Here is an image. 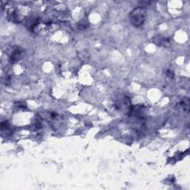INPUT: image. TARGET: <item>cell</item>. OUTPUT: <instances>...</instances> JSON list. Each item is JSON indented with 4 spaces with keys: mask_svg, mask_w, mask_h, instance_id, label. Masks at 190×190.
I'll list each match as a JSON object with an SVG mask.
<instances>
[{
    "mask_svg": "<svg viewBox=\"0 0 190 190\" xmlns=\"http://www.w3.org/2000/svg\"><path fill=\"white\" fill-rule=\"evenodd\" d=\"M154 43L160 45V46L166 47L170 45V41L168 38L162 37V36H157V37L154 38Z\"/></svg>",
    "mask_w": 190,
    "mask_h": 190,
    "instance_id": "2",
    "label": "cell"
},
{
    "mask_svg": "<svg viewBox=\"0 0 190 190\" xmlns=\"http://www.w3.org/2000/svg\"><path fill=\"white\" fill-rule=\"evenodd\" d=\"M166 76L168 77H170V78H174V72L172 71L168 70V71H166Z\"/></svg>",
    "mask_w": 190,
    "mask_h": 190,
    "instance_id": "5",
    "label": "cell"
},
{
    "mask_svg": "<svg viewBox=\"0 0 190 190\" xmlns=\"http://www.w3.org/2000/svg\"><path fill=\"white\" fill-rule=\"evenodd\" d=\"M180 105L182 107V109L184 110V111L188 112L189 111V98L187 97H184L183 99H182L180 102Z\"/></svg>",
    "mask_w": 190,
    "mask_h": 190,
    "instance_id": "4",
    "label": "cell"
},
{
    "mask_svg": "<svg viewBox=\"0 0 190 190\" xmlns=\"http://www.w3.org/2000/svg\"><path fill=\"white\" fill-rule=\"evenodd\" d=\"M21 53H22V51H21V49L19 47L16 48L14 49L11 57L10 60L11 63H14V62L18 61L19 59H20L21 57Z\"/></svg>",
    "mask_w": 190,
    "mask_h": 190,
    "instance_id": "3",
    "label": "cell"
},
{
    "mask_svg": "<svg viewBox=\"0 0 190 190\" xmlns=\"http://www.w3.org/2000/svg\"><path fill=\"white\" fill-rule=\"evenodd\" d=\"M146 16V10L144 7L140 6L134 8L131 11L129 14L130 22L132 25L135 27H140L143 25Z\"/></svg>",
    "mask_w": 190,
    "mask_h": 190,
    "instance_id": "1",
    "label": "cell"
}]
</instances>
